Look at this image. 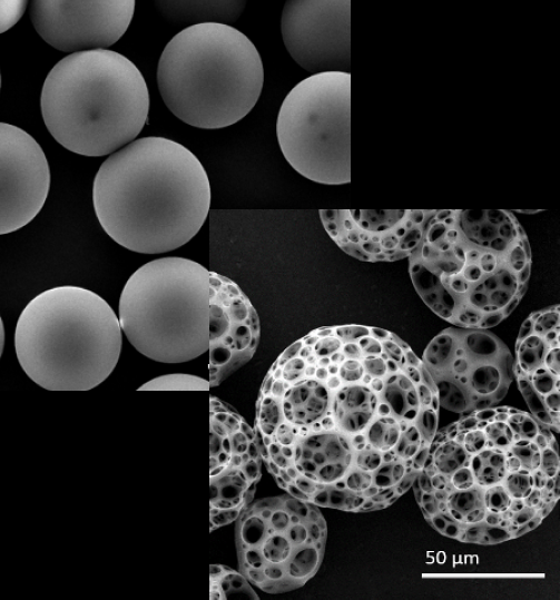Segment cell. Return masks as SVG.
<instances>
[{"instance_id": "cell-1", "label": "cell", "mask_w": 560, "mask_h": 600, "mask_svg": "<svg viewBox=\"0 0 560 600\" xmlns=\"http://www.w3.org/2000/svg\"><path fill=\"white\" fill-rule=\"evenodd\" d=\"M436 386L422 358L395 333L357 324L317 327L287 346L261 385L254 430L259 447L308 433L354 451L352 512L390 490L409 461L396 447L415 425L432 442Z\"/></svg>"}, {"instance_id": "cell-2", "label": "cell", "mask_w": 560, "mask_h": 600, "mask_svg": "<svg viewBox=\"0 0 560 600\" xmlns=\"http://www.w3.org/2000/svg\"><path fill=\"white\" fill-rule=\"evenodd\" d=\"M423 303L456 327H494L519 305L529 285L531 247L505 209H442L409 255Z\"/></svg>"}, {"instance_id": "cell-19", "label": "cell", "mask_w": 560, "mask_h": 600, "mask_svg": "<svg viewBox=\"0 0 560 600\" xmlns=\"http://www.w3.org/2000/svg\"><path fill=\"white\" fill-rule=\"evenodd\" d=\"M436 501L444 504L449 515L461 524H471L483 521L487 513L484 493L485 488L478 484L464 489H454L448 481L443 490H432Z\"/></svg>"}, {"instance_id": "cell-5", "label": "cell", "mask_w": 560, "mask_h": 600, "mask_svg": "<svg viewBox=\"0 0 560 600\" xmlns=\"http://www.w3.org/2000/svg\"><path fill=\"white\" fill-rule=\"evenodd\" d=\"M121 326L110 305L65 285L33 297L19 315L14 348L28 377L48 391H89L116 367Z\"/></svg>"}, {"instance_id": "cell-17", "label": "cell", "mask_w": 560, "mask_h": 600, "mask_svg": "<svg viewBox=\"0 0 560 600\" xmlns=\"http://www.w3.org/2000/svg\"><path fill=\"white\" fill-rule=\"evenodd\" d=\"M210 287L208 382L215 387L252 360L261 325L255 307L235 282L210 272Z\"/></svg>"}, {"instance_id": "cell-13", "label": "cell", "mask_w": 560, "mask_h": 600, "mask_svg": "<svg viewBox=\"0 0 560 600\" xmlns=\"http://www.w3.org/2000/svg\"><path fill=\"white\" fill-rule=\"evenodd\" d=\"M281 32L289 56L307 72H350V0H288Z\"/></svg>"}, {"instance_id": "cell-11", "label": "cell", "mask_w": 560, "mask_h": 600, "mask_svg": "<svg viewBox=\"0 0 560 600\" xmlns=\"http://www.w3.org/2000/svg\"><path fill=\"white\" fill-rule=\"evenodd\" d=\"M255 430L220 399L209 400V530L225 527L253 502L262 476Z\"/></svg>"}, {"instance_id": "cell-8", "label": "cell", "mask_w": 560, "mask_h": 600, "mask_svg": "<svg viewBox=\"0 0 560 600\" xmlns=\"http://www.w3.org/2000/svg\"><path fill=\"white\" fill-rule=\"evenodd\" d=\"M326 538V521L313 503L289 494L259 499L236 520L239 570L266 593L296 590L318 571Z\"/></svg>"}, {"instance_id": "cell-27", "label": "cell", "mask_w": 560, "mask_h": 600, "mask_svg": "<svg viewBox=\"0 0 560 600\" xmlns=\"http://www.w3.org/2000/svg\"><path fill=\"white\" fill-rule=\"evenodd\" d=\"M539 469L548 476L553 478L559 474L560 460L557 441L551 442L541 450Z\"/></svg>"}, {"instance_id": "cell-28", "label": "cell", "mask_w": 560, "mask_h": 600, "mask_svg": "<svg viewBox=\"0 0 560 600\" xmlns=\"http://www.w3.org/2000/svg\"><path fill=\"white\" fill-rule=\"evenodd\" d=\"M450 484L458 490L469 489L475 485L473 473L469 465L462 466L449 476Z\"/></svg>"}, {"instance_id": "cell-12", "label": "cell", "mask_w": 560, "mask_h": 600, "mask_svg": "<svg viewBox=\"0 0 560 600\" xmlns=\"http://www.w3.org/2000/svg\"><path fill=\"white\" fill-rule=\"evenodd\" d=\"M435 209H320L331 239L358 260L396 262L417 246Z\"/></svg>"}, {"instance_id": "cell-3", "label": "cell", "mask_w": 560, "mask_h": 600, "mask_svg": "<svg viewBox=\"0 0 560 600\" xmlns=\"http://www.w3.org/2000/svg\"><path fill=\"white\" fill-rule=\"evenodd\" d=\"M92 203L99 224L117 244L135 253L163 254L199 232L209 212L210 185L188 148L150 136L101 164Z\"/></svg>"}, {"instance_id": "cell-16", "label": "cell", "mask_w": 560, "mask_h": 600, "mask_svg": "<svg viewBox=\"0 0 560 600\" xmlns=\"http://www.w3.org/2000/svg\"><path fill=\"white\" fill-rule=\"evenodd\" d=\"M50 170L40 145L27 131L0 124V234L16 232L41 210Z\"/></svg>"}, {"instance_id": "cell-23", "label": "cell", "mask_w": 560, "mask_h": 600, "mask_svg": "<svg viewBox=\"0 0 560 600\" xmlns=\"http://www.w3.org/2000/svg\"><path fill=\"white\" fill-rule=\"evenodd\" d=\"M209 388V382L203 377L176 373L155 377L139 386L138 391H207Z\"/></svg>"}, {"instance_id": "cell-22", "label": "cell", "mask_w": 560, "mask_h": 600, "mask_svg": "<svg viewBox=\"0 0 560 600\" xmlns=\"http://www.w3.org/2000/svg\"><path fill=\"white\" fill-rule=\"evenodd\" d=\"M469 468L478 485L488 488L500 483L508 473L505 450L487 445L471 455Z\"/></svg>"}, {"instance_id": "cell-24", "label": "cell", "mask_w": 560, "mask_h": 600, "mask_svg": "<svg viewBox=\"0 0 560 600\" xmlns=\"http://www.w3.org/2000/svg\"><path fill=\"white\" fill-rule=\"evenodd\" d=\"M549 478L540 470L508 472L501 483L512 499H524L533 489H542Z\"/></svg>"}, {"instance_id": "cell-25", "label": "cell", "mask_w": 560, "mask_h": 600, "mask_svg": "<svg viewBox=\"0 0 560 600\" xmlns=\"http://www.w3.org/2000/svg\"><path fill=\"white\" fill-rule=\"evenodd\" d=\"M484 501L487 511L502 513L509 509L512 498L500 482L485 488Z\"/></svg>"}, {"instance_id": "cell-21", "label": "cell", "mask_w": 560, "mask_h": 600, "mask_svg": "<svg viewBox=\"0 0 560 600\" xmlns=\"http://www.w3.org/2000/svg\"><path fill=\"white\" fill-rule=\"evenodd\" d=\"M210 600H227L234 598L258 599L250 582L242 572L224 564H212L209 568Z\"/></svg>"}, {"instance_id": "cell-14", "label": "cell", "mask_w": 560, "mask_h": 600, "mask_svg": "<svg viewBox=\"0 0 560 600\" xmlns=\"http://www.w3.org/2000/svg\"><path fill=\"white\" fill-rule=\"evenodd\" d=\"M560 306L532 312L515 341L513 376L531 415L550 430L560 425Z\"/></svg>"}, {"instance_id": "cell-6", "label": "cell", "mask_w": 560, "mask_h": 600, "mask_svg": "<svg viewBox=\"0 0 560 600\" xmlns=\"http://www.w3.org/2000/svg\"><path fill=\"white\" fill-rule=\"evenodd\" d=\"M157 83L166 107L183 122L220 129L256 105L264 68L254 43L225 23L190 24L164 48Z\"/></svg>"}, {"instance_id": "cell-7", "label": "cell", "mask_w": 560, "mask_h": 600, "mask_svg": "<svg viewBox=\"0 0 560 600\" xmlns=\"http://www.w3.org/2000/svg\"><path fill=\"white\" fill-rule=\"evenodd\" d=\"M210 271L188 258L150 260L131 274L119 298L130 344L159 363H184L208 351Z\"/></svg>"}, {"instance_id": "cell-10", "label": "cell", "mask_w": 560, "mask_h": 600, "mask_svg": "<svg viewBox=\"0 0 560 600\" xmlns=\"http://www.w3.org/2000/svg\"><path fill=\"white\" fill-rule=\"evenodd\" d=\"M422 361L440 406L459 414L494 406L514 378L508 346L484 328L449 327L425 347Z\"/></svg>"}, {"instance_id": "cell-9", "label": "cell", "mask_w": 560, "mask_h": 600, "mask_svg": "<svg viewBox=\"0 0 560 600\" xmlns=\"http://www.w3.org/2000/svg\"><path fill=\"white\" fill-rule=\"evenodd\" d=\"M276 136L286 161L323 185L351 181V72L299 81L278 110Z\"/></svg>"}, {"instance_id": "cell-26", "label": "cell", "mask_w": 560, "mask_h": 600, "mask_svg": "<svg viewBox=\"0 0 560 600\" xmlns=\"http://www.w3.org/2000/svg\"><path fill=\"white\" fill-rule=\"evenodd\" d=\"M1 32L10 29L26 10L27 1L1 0Z\"/></svg>"}, {"instance_id": "cell-15", "label": "cell", "mask_w": 560, "mask_h": 600, "mask_svg": "<svg viewBox=\"0 0 560 600\" xmlns=\"http://www.w3.org/2000/svg\"><path fill=\"white\" fill-rule=\"evenodd\" d=\"M134 0H35L29 13L38 35L63 52L105 50L128 29Z\"/></svg>"}, {"instance_id": "cell-18", "label": "cell", "mask_w": 560, "mask_h": 600, "mask_svg": "<svg viewBox=\"0 0 560 600\" xmlns=\"http://www.w3.org/2000/svg\"><path fill=\"white\" fill-rule=\"evenodd\" d=\"M164 14L174 20L197 23L235 21L245 8V1H161Z\"/></svg>"}, {"instance_id": "cell-4", "label": "cell", "mask_w": 560, "mask_h": 600, "mask_svg": "<svg viewBox=\"0 0 560 600\" xmlns=\"http://www.w3.org/2000/svg\"><path fill=\"white\" fill-rule=\"evenodd\" d=\"M43 122L63 148L100 157L127 146L144 128L149 91L140 70L112 50L70 53L45 79Z\"/></svg>"}, {"instance_id": "cell-20", "label": "cell", "mask_w": 560, "mask_h": 600, "mask_svg": "<svg viewBox=\"0 0 560 600\" xmlns=\"http://www.w3.org/2000/svg\"><path fill=\"white\" fill-rule=\"evenodd\" d=\"M470 458L463 445L449 433L445 426L436 431L425 463H431L435 472L450 476L460 468L469 465Z\"/></svg>"}]
</instances>
